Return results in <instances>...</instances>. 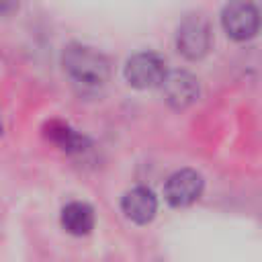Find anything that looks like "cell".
I'll return each instance as SVG.
<instances>
[{"instance_id": "ba28073f", "label": "cell", "mask_w": 262, "mask_h": 262, "mask_svg": "<svg viewBox=\"0 0 262 262\" xmlns=\"http://www.w3.org/2000/svg\"><path fill=\"white\" fill-rule=\"evenodd\" d=\"M61 225L72 235H86L94 227V211L88 203L72 201L61 209Z\"/></svg>"}, {"instance_id": "277c9868", "label": "cell", "mask_w": 262, "mask_h": 262, "mask_svg": "<svg viewBox=\"0 0 262 262\" xmlns=\"http://www.w3.org/2000/svg\"><path fill=\"white\" fill-rule=\"evenodd\" d=\"M262 16L258 8L250 2H231L221 12V25L225 33L235 41H246L254 37L260 29Z\"/></svg>"}, {"instance_id": "7a4b0ae2", "label": "cell", "mask_w": 262, "mask_h": 262, "mask_svg": "<svg viewBox=\"0 0 262 262\" xmlns=\"http://www.w3.org/2000/svg\"><path fill=\"white\" fill-rule=\"evenodd\" d=\"M213 43V31L203 14L186 16L176 31V47L188 59H201L209 53Z\"/></svg>"}, {"instance_id": "8992f818", "label": "cell", "mask_w": 262, "mask_h": 262, "mask_svg": "<svg viewBox=\"0 0 262 262\" xmlns=\"http://www.w3.org/2000/svg\"><path fill=\"white\" fill-rule=\"evenodd\" d=\"M164 98L174 108H186L199 98V82L190 72H170L162 82Z\"/></svg>"}, {"instance_id": "52a82bcc", "label": "cell", "mask_w": 262, "mask_h": 262, "mask_svg": "<svg viewBox=\"0 0 262 262\" xmlns=\"http://www.w3.org/2000/svg\"><path fill=\"white\" fill-rule=\"evenodd\" d=\"M121 209H123L127 219L143 225V223L154 219V215L158 211V199H156V194L149 188L135 186V188H131V190H127L123 194Z\"/></svg>"}, {"instance_id": "5b68a950", "label": "cell", "mask_w": 262, "mask_h": 262, "mask_svg": "<svg viewBox=\"0 0 262 262\" xmlns=\"http://www.w3.org/2000/svg\"><path fill=\"white\" fill-rule=\"evenodd\" d=\"M203 192V176L196 170L184 168L174 172L164 184V196L172 207H188Z\"/></svg>"}, {"instance_id": "3957f363", "label": "cell", "mask_w": 262, "mask_h": 262, "mask_svg": "<svg viewBox=\"0 0 262 262\" xmlns=\"http://www.w3.org/2000/svg\"><path fill=\"white\" fill-rule=\"evenodd\" d=\"M166 61L154 51H139L127 59L125 78L133 88H154L162 86L166 78Z\"/></svg>"}, {"instance_id": "6da1fadb", "label": "cell", "mask_w": 262, "mask_h": 262, "mask_svg": "<svg viewBox=\"0 0 262 262\" xmlns=\"http://www.w3.org/2000/svg\"><path fill=\"white\" fill-rule=\"evenodd\" d=\"M63 70L80 94H94L108 80V61L94 47L72 43L63 51Z\"/></svg>"}, {"instance_id": "9c48e42d", "label": "cell", "mask_w": 262, "mask_h": 262, "mask_svg": "<svg viewBox=\"0 0 262 262\" xmlns=\"http://www.w3.org/2000/svg\"><path fill=\"white\" fill-rule=\"evenodd\" d=\"M45 135L68 154H80L88 147V139L61 121H49L45 125Z\"/></svg>"}]
</instances>
